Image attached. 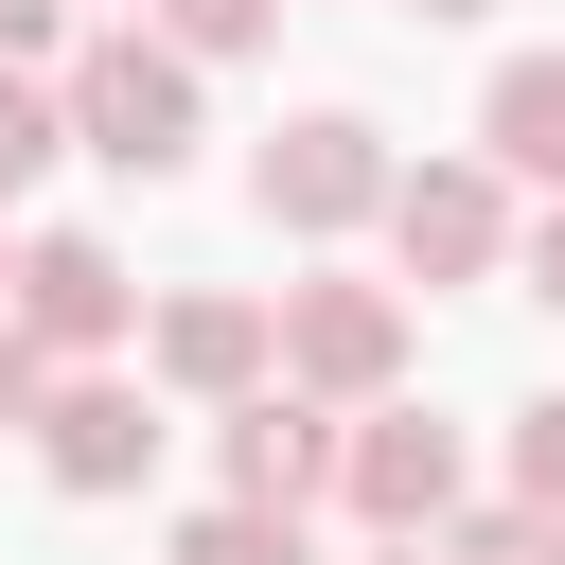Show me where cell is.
<instances>
[{
  "instance_id": "3",
  "label": "cell",
  "mask_w": 565,
  "mask_h": 565,
  "mask_svg": "<svg viewBox=\"0 0 565 565\" xmlns=\"http://www.w3.org/2000/svg\"><path fill=\"white\" fill-rule=\"evenodd\" d=\"M388 124H353V106H300V124H265V159H247V212L265 230H300V247H335V230H388Z\"/></svg>"
},
{
  "instance_id": "5",
  "label": "cell",
  "mask_w": 565,
  "mask_h": 565,
  "mask_svg": "<svg viewBox=\"0 0 565 565\" xmlns=\"http://www.w3.org/2000/svg\"><path fill=\"white\" fill-rule=\"evenodd\" d=\"M282 388L388 406V388H406V300H388V282H282Z\"/></svg>"
},
{
  "instance_id": "17",
  "label": "cell",
  "mask_w": 565,
  "mask_h": 565,
  "mask_svg": "<svg viewBox=\"0 0 565 565\" xmlns=\"http://www.w3.org/2000/svg\"><path fill=\"white\" fill-rule=\"evenodd\" d=\"M512 265H530V300H547V318H565V194H547V212H530V230H512Z\"/></svg>"
},
{
  "instance_id": "10",
  "label": "cell",
  "mask_w": 565,
  "mask_h": 565,
  "mask_svg": "<svg viewBox=\"0 0 565 565\" xmlns=\"http://www.w3.org/2000/svg\"><path fill=\"white\" fill-rule=\"evenodd\" d=\"M477 159L530 177V194H565V53H494V88H477Z\"/></svg>"
},
{
  "instance_id": "15",
  "label": "cell",
  "mask_w": 565,
  "mask_h": 565,
  "mask_svg": "<svg viewBox=\"0 0 565 565\" xmlns=\"http://www.w3.org/2000/svg\"><path fill=\"white\" fill-rule=\"evenodd\" d=\"M512 494H530V512H565V388H547V406H512Z\"/></svg>"
},
{
  "instance_id": "1",
  "label": "cell",
  "mask_w": 565,
  "mask_h": 565,
  "mask_svg": "<svg viewBox=\"0 0 565 565\" xmlns=\"http://www.w3.org/2000/svg\"><path fill=\"white\" fill-rule=\"evenodd\" d=\"M71 141L106 159V177H177L212 124H194V53L159 35V18H124V35H88L71 53Z\"/></svg>"
},
{
  "instance_id": "12",
  "label": "cell",
  "mask_w": 565,
  "mask_h": 565,
  "mask_svg": "<svg viewBox=\"0 0 565 565\" xmlns=\"http://www.w3.org/2000/svg\"><path fill=\"white\" fill-rule=\"evenodd\" d=\"M424 565H565V512H530V494H494V512H459Z\"/></svg>"
},
{
  "instance_id": "18",
  "label": "cell",
  "mask_w": 565,
  "mask_h": 565,
  "mask_svg": "<svg viewBox=\"0 0 565 565\" xmlns=\"http://www.w3.org/2000/svg\"><path fill=\"white\" fill-rule=\"evenodd\" d=\"M53 35H71V0H0V71H35Z\"/></svg>"
},
{
  "instance_id": "7",
  "label": "cell",
  "mask_w": 565,
  "mask_h": 565,
  "mask_svg": "<svg viewBox=\"0 0 565 565\" xmlns=\"http://www.w3.org/2000/svg\"><path fill=\"white\" fill-rule=\"evenodd\" d=\"M212 459H230L247 512H318L335 459H353V406H318V388H247V406H212Z\"/></svg>"
},
{
  "instance_id": "19",
  "label": "cell",
  "mask_w": 565,
  "mask_h": 565,
  "mask_svg": "<svg viewBox=\"0 0 565 565\" xmlns=\"http://www.w3.org/2000/svg\"><path fill=\"white\" fill-rule=\"evenodd\" d=\"M406 18H494V0H406Z\"/></svg>"
},
{
  "instance_id": "8",
  "label": "cell",
  "mask_w": 565,
  "mask_h": 565,
  "mask_svg": "<svg viewBox=\"0 0 565 565\" xmlns=\"http://www.w3.org/2000/svg\"><path fill=\"white\" fill-rule=\"evenodd\" d=\"M124 318H141L124 247H88V230H35V247H18V335H35L53 371H106V353H124Z\"/></svg>"
},
{
  "instance_id": "4",
  "label": "cell",
  "mask_w": 565,
  "mask_h": 565,
  "mask_svg": "<svg viewBox=\"0 0 565 565\" xmlns=\"http://www.w3.org/2000/svg\"><path fill=\"white\" fill-rule=\"evenodd\" d=\"M388 265L406 282H494L512 265V177L494 159H406L388 177Z\"/></svg>"
},
{
  "instance_id": "20",
  "label": "cell",
  "mask_w": 565,
  "mask_h": 565,
  "mask_svg": "<svg viewBox=\"0 0 565 565\" xmlns=\"http://www.w3.org/2000/svg\"><path fill=\"white\" fill-rule=\"evenodd\" d=\"M0 318H18V247H0Z\"/></svg>"
},
{
  "instance_id": "16",
  "label": "cell",
  "mask_w": 565,
  "mask_h": 565,
  "mask_svg": "<svg viewBox=\"0 0 565 565\" xmlns=\"http://www.w3.org/2000/svg\"><path fill=\"white\" fill-rule=\"evenodd\" d=\"M35 406H53V353H35L18 318H0V441H35Z\"/></svg>"
},
{
  "instance_id": "2",
  "label": "cell",
  "mask_w": 565,
  "mask_h": 565,
  "mask_svg": "<svg viewBox=\"0 0 565 565\" xmlns=\"http://www.w3.org/2000/svg\"><path fill=\"white\" fill-rule=\"evenodd\" d=\"M335 512L371 530V547H441L459 512H477V441L441 424V406H353V459H335Z\"/></svg>"
},
{
  "instance_id": "21",
  "label": "cell",
  "mask_w": 565,
  "mask_h": 565,
  "mask_svg": "<svg viewBox=\"0 0 565 565\" xmlns=\"http://www.w3.org/2000/svg\"><path fill=\"white\" fill-rule=\"evenodd\" d=\"M371 565H424V547H371Z\"/></svg>"
},
{
  "instance_id": "11",
  "label": "cell",
  "mask_w": 565,
  "mask_h": 565,
  "mask_svg": "<svg viewBox=\"0 0 565 565\" xmlns=\"http://www.w3.org/2000/svg\"><path fill=\"white\" fill-rule=\"evenodd\" d=\"M159 565H318V530H300V512L212 494V512H177V547H159Z\"/></svg>"
},
{
  "instance_id": "14",
  "label": "cell",
  "mask_w": 565,
  "mask_h": 565,
  "mask_svg": "<svg viewBox=\"0 0 565 565\" xmlns=\"http://www.w3.org/2000/svg\"><path fill=\"white\" fill-rule=\"evenodd\" d=\"M141 18H159L194 71H230V53H265V35H282V0H141Z\"/></svg>"
},
{
  "instance_id": "6",
  "label": "cell",
  "mask_w": 565,
  "mask_h": 565,
  "mask_svg": "<svg viewBox=\"0 0 565 565\" xmlns=\"http://www.w3.org/2000/svg\"><path fill=\"white\" fill-rule=\"evenodd\" d=\"M141 371H159L177 406H247V388H282V300L194 282V300H159V318H141Z\"/></svg>"
},
{
  "instance_id": "9",
  "label": "cell",
  "mask_w": 565,
  "mask_h": 565,
  "mask_svg": "<svg viewBox=\"0 0 565 565\" xmlns=\"http://www.w3.org/2000/svg\"><path fill=\"white\" fill-rule=\"evenodd\" d=\"M141 459H159L141 371H53V406H35V477H53V494H141Z\"/></svg>"
},
{
  "instance_id": "13",
  "label": "cell",
  "mask_w": 565,
  "mask_h": 565,
  "mask_svg": "<svg viewBox=\"0 0 565 565\" xmlns=\"http://www.w3.org/2000/svg\"><path fill=\"white\" fill-rule=\"evenodd\" d=\"M53 141H71V88L0 71V194H35V177H53Z\"/></svg>"
}]
</instances>
